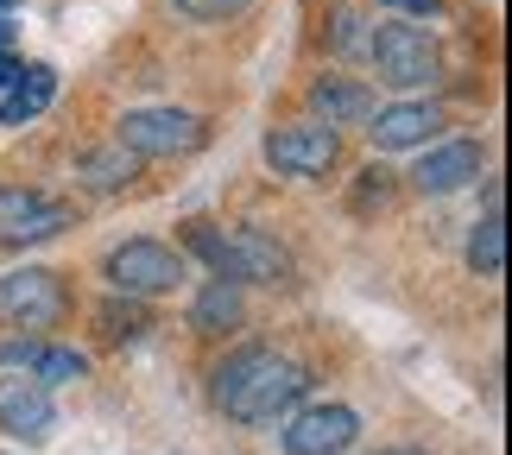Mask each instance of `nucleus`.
Returning <instances> with one entry per match:
<instances>
[{
	"instance_id": "1",
	"label": "nucleus",
	"mask_w": 512,
	"mask_h": 455,
	"mask_svg": "<svg viewBox=\"0 0 512 455\" xmlns=\"http://www.w3.org/2000/svg\"><path fill=\"white\" fill-rule=\"evenodd\" d=\"M304 392H310V367H298L279 348H234L209 373V399L234 424H279L304 405Z\"/></svg>"
},
{
	"instance_id": "2",
	"label": "nucleus",
	"mask_w": 512,
	"mask_h": 455,
	"mask_svg": "<svg viewBox=\"0 0 512 455\" xmlns=\"http://www.w3.org/2000/svg\"><path fill=\"white\" fill-rule=\"evenodd\" d=\"M367 57H373V70H380L386 89H424V83L443 76L437 38H430L424 26H411V19H386V26H373Z\"/></svg>"
},
{
	"instance_id": "3",
	"label": "nucleus",
	"mask_w": 512,
	"mask_h": 455,
	"mask_svg": "<svg viewBox=\"0 0 512 455\" xmlns=\"http://www.w3.org/2000/svg\"><path fill=\"white\" fill-rule=\"evenodd\" d=\"M184 247H165V241H121L102 260V279L114 285V298H165V291L184 285Z\"/></svg>"
},
{
	"instance_id": "4",
	"label": "nucleus",
	"mask_w": 512,
	"mask_h": 455,
	"mask_svg": "<svg viewBox=\"0 0 512 455\" xmlns=\"http://www.w3.org/2000/svg\"><path fill=\"white\" fill-rule=\"evenodd\" d=\"M70 310V291L51 266H13L0 272V323H13L19 335H38V329H57Z\"/></svg>"
},
{
	"instance_id": "5",
	"label": "nucleus",
	"mask_w": 512,
	"mask_h": 455,
	"mask_svg": "<svg viewBox=\"0 0 512 455\" xmlns=\"http://www.w3.org/2000/svg\"><path fill=\"white\" fill-rule=\"evenodd\" d=\"M76 222V209L51 190H32V184H0V247H38V241H57Z\"/></svg>"
},
{
	"instance_id": "6",
	"label": "nucleus",
	"mask_w": 512,
	"mask_h": 455,
	"mask_svg": "<svg viewBox=\"0 0 512 455\" xmlns=\"http://www.w3.org/2000/svg\"><path fill=\"white\" fill-rule=\"evenodd\" d=\"M209 140V127L196 121L184 108H133L121 114V133H114V146H127L133 158H177V152H196Z\"/></svg>"
},
{
	"instance_id": "7",
	"label": "nucleus",
	"mask_w": 512,
	"mask_h": 455,
	"mask_svg": "<svg viewBox=\"0 0 512 455\" xmlns=\"http://www.w3.org/2000/svg\"><path fill=\"white\" fill-rule=\"evenodd\" d=\"M336 158H342L336 127L304 121V127H272L266 133V165L279 171V177H329V171H336Z\"/></svg>"
},
{
	"instance_id": "8",
	"label": "nucleus",
	"mask_w": 512,
	"mask_h": 455,
	"mask_svg": "<svg viewBox=\"0 0 512 455\" xmlns=\"http://www.w3.org/2000/svg\"><path fill=\"white\" fill-rule=\"evenodd\" d=\"M354 437H361V418L348 405H304L285 418L279 449L285 455H342V449H354Z\"/></svg>"
},
{
	"instance_id": "9",
	"label": "nucleus",
	"mask_w": 512,
	"mask_h": 455,
	"mask_svg": "<svg viewBox=\"0 0 512 455\" xmlns=\"http://www.w3.org/2000/svg\"><path fill=\"white\" fill-rule=\"evenodd\" d=\"M222 279L234 285H279L291 279V253L266 228H222Z\"/></svg>"
},
{
	"instance_id": "10",
	"label": "nucleus",
	"mask_w": 512,
	"mask_h": 455,
	"mask_svg": "<svg viewBox=\"0 0 512 455\" xmlns=\"http://www.w3.org/2000/svg\"><path fill=\"white\" fill-rule=\"evenodd\" d=\"M51 424H57L51 392L32 373H0V430L19 443H38V437H51Z\"/></svg>"
},
{
	"instance_id": "11",
	"label": "nucleus",
	"mask_w": 512,
	"mask_h": 455,
	"mask_svg": "<svg viewBox=\"0 0 512 455\" xmlns=\"http://www.w3.org/2000/svg\"><path fill=\"white\" fill-rule=\"evenodd\" d=\"M481 165H487V152H481L475 140H449V146H437V152H424V165L411 171V184H418L424 196H449V190L475 184Z\"/></svg>"
},
{
	"instance_id": "12",
	"label": "nucleus",
	"mask_w": 512,
	"mask_h": 455,
	"mask_svg": "<svg viewBox=\"0 0 512 455\" xmlns=\"http://www.w3.org/2000/svg\"><path fill=\"white\" fill-rule=\"evenodd\" d=\"M437 127H443V108L437 102H392V108L373 114L367 140L380 146V152H405V146H424Z\"/></svg>"
},
{
	"instance_id": "13",
	"label": "nucleus",
	"mask_w": 512,
	"mask_h": 455,
	"mask_svg": "<svg viewBox=\"0 0 512 455\" xmlns=\"http://www.w3.org/2000/svg\"><path fill=\"white\" fill-rule=\"evenodd\" d=\"M133 177H140V158H133L127 146H89L83 158H76V184L95 190V196H114V190H127Z\"/></svg>"
},
{
	"instance_id": "14",
	"label": "nucleus",
	"mask_w": 512,
	"mask_h": 455,
	"mask_svg": "<svg viewBox=\"0 0 512 455\" xmlns=\"http://www.w3.org/2000/svg\"><path fill=\"white\" fill-rule=\"evenodd\" d=\"M310 108H317V127H348V121H367L373 114V95L348 76H317L310 83Z\"/></svg>"
},
{
	"instance_id": "15",
	"label": "nucleus",
	"mask_w": 512,
	"mask_h": 455,
	"mask_svg": "<svg viewBox=\"0 0 512 455\" xmlns=\"http://www.w3.org/2000/svg\"><path fill=\"white\" fill-rule=\"evenodd\" d=\"M190 329H196V335H228V329H241V285H234V279H209V285L190 298Z\"/></svg>"
},
{
	"instance_id": "16",
	"label": "nucleus",
	"mask_w": 512,
	"mask_h": 455,
	"mask_svg": "<svg viewBox=\"0 0 512 455\" xmlns=\"http://www.w3.org/2000/svg\"><path fill=\"white\" fill-rule=\"evenodd\" d=\"M51 95H57V70L51 64H32V70H19V89L0 102V127H26L32 114H45L51 108Z\"/></svg>"
},
{
	"instance_id": "17",
	"label": "nucleus",
	"mask_w": 512,
	"mask_h": 455,
	"mask_svg": "<svg viewBox=\"0 0 512 455\" xmlns=\"http://www.w3.org/2000/svg\"><path fill=\"white\" fill-rule=\"evenodd\" d=\"M468 266H475L481 279H500V272H506V222H500V203L475 222V234H468Z\"/></svg>"
},
{
	"instance_id": "18",
	"label": "nucleus",
	"mask_w": 512,
	"mask_h": 455,
	"mask_svg": "<svg viewBox=\"0 0 512 455\" xmlns=\"http://www.w3.org/2000/svg\"><path fill=\"white\" fill-rule=\"evenodd\" d=\"M95 329H102V342H133V335L152 329V310L140 298H108L95 310Z\"/></svg>"
},
{
	"instance_id": "19",
	"label": "nucleus",
	"mask_w": 512,
	"mask_h": 455,
	"mask_svg": "<svg viewBox=\"0 0 512 455\" xmlns=\"http://www.w3.org/2000/svg\"><path fill=\"white\" fill-rule=\"evenodd\" d=\"M32 380L38 386H70V380H83V373H89V361H83V354H76V348H45V342H38V354H32Z\"/></svg>"
},
{
	"instance_id": "20",
	"label": "nucleus",
	"mask_w": 512,
	"mask_h": 455,
	"mask_svg": "<svg viewBox=\"0 0 512 455\" xmlns=\"http://www.w3.org/2000/svg\"><path fill=\"white\" fill-rule=\"evenodd\" d=\"M386 196H392V171H380V165H367V171H361V184H354V215H367L373 203L386 209Z\"/></svg>"
},
{
	"instance_id": "21",
	"label": "nucleus",
	"mask_w": 512,
	"mask_h": 455,
	"mask_svg": "<svg viewBox=\"0 0 512 455\" xmlns=\"http://www.w3.org/2000/svg\"><path fill=\"white\" fill-rule=\"evenodd\" d=\"M177 13H190V19H203V26H215V19H234V13H247L253 0H171Z\"/></svg>"
},
{
	"instance_id": "22",
	"label": "nucleus",
	"mask_w": 512,
	"mask_h": 455,
	"mask_svg": "<svg viewBox=\"0 0 512 455\" xmlns=\"http://www.w3.org/2000/svg\"><path fill=\"white\" fill-rule=\"evenodd\" d=\"M361 26H367L361 13H336V51H367L373 32H361Z\"/></svg>"
},
{
	"instance_id": "23",
	"label": "nucleus",
	"mask_w": 512,
	"mask_h": 455,
	"mask_svg": "<svg viewBox=\"0 0 512 455\" xmlns=\"http://www.w3.org/2000/svg\"><path fill=\"white\" fill-rule=\"evenodd\" d=\"M19 70H26V64H19V57H7V51H0V89H7V83H19Z\"/></svg>"
},
{
	"instance_id": "24",
	"label": "nucleus",
	"mask_w": 512,
	"mask_h": 455,
	"mask_svg": "<svg viewBox=\"0 0 512 455\" xmlns=\"http://www.w3.org/2000/svg\"><path fill=\"white\" fill-rule=\"evenodd\" d=\"M380 455H424V449H411V443H399V449H380Z\"/></svg>"
},
{
	"instance_id": "25",
	"label": "nucleus",
	"mask_w": 512,
	"mask_h": 455,
	"mask_svg": "<svg viewBox=\"0 0 512 455\" xmlns=\"http://www.w3.org/2000/svg\"><path fill=\"white\" fill-rule=\"evenodd\" d=\"M7 38H13V26H7V19H0V45H7Z\"/></svg>"
},
{
	"instance_id": "26",
	"label": "nucleus",
	"mask_w": 512,
	"mask_h": 455,
	"mask_svg": "<svg viewBox=\"0 0 512 455\" xmlns=\"http://www.w3.org/2000/svg\"><path fill=\"white\" fill-rule=\"evenodd\" d=\"M0 7H13V0H0Z\"/></svg>"
}]
</instances>
